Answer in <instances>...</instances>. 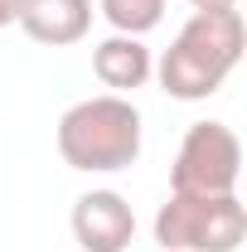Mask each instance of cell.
Listing matches in <instances>:
<instances>
[{
  "label": "cell",
  "instance_id": "obj_8",
  "mask_svg": "<svg viewBox=\"0 0 247 252\" xmlns=\"http://www.w3.org/2000/svg\"><path fill=\"white\" fill-rule=\"evenodd\" d=\"M97 5H102L107 25L117 34H131V39L151 34L155 25L165 20V0H97Z\"/></svg>",
  "mask_w": 247,
  "mask_h": 252
},
{
  "label": "cell",
  "instance_id": "obj_4",
  "mask_svg": "<svg viewBox=\"0 0 247 252\" xmlns=\"http://www.w3.org/2000/svg\"><path fill=\"white\" fill-rule=\"evenodd\" d=\"M243 180V141L228 122H194L180 141V156L170 165V194H238Z\"/></svg>",
  "mask_w": 247,
  "mask_h": 252
},
{
  "label": "cell",
  "instance_id": "obj_1",
  "mask_svg": "<svg viewBox=\"0 0 247 252\" xmlns=\"http://www.w3.org/2000/svg\"><path fill=\"white\" fill-rule=\"evenodd\" d=\"M243 15L238 5H209V10H194L175 44L160 54L155 63V78H160V93L175 97V102H204L214 97L228 73L243 63Z\"/></svg>",
  "mask_w": 247,
  "mask_h": 252
},
{
  "label": "cell",
  "instance_id": "obj_6",
  "mask_svg": "<svg viewBox=\"0 0 247 252\" xmlns=\"http://www.w3.org/2000/svg\"><path fill=\"white\" fill-rule=\"evenodd\" d=\"M15 25L34 44L68 49V44H83L93 30V0H20Z\"/></svg>",
  "mask_w": 247,
  "mask_h": 252
},
{
  "label": "cell",
  "instance_id": "obj_3",
  "mask_svg": "<svg viewBox=\"0 0 247 252\" xmlns=\"http://www.w3.org/2000/svg\"><path fill=\"white\" fill-rule=\"evenodd\" d=\"M155 243L165 252H238L247 243V204L238 194H170L155 214Z\"/></svg>",
  "mask_w": 247,
  "mask_h": 252
},
{
  "label": "cell",
  "instance_id": "obj_7",
  "mask_svg": "<svg viewBox=\"0 0 247 252\" xmlns=\"http://www.w3.org/2000/svg\"><path fill=\"white\" fill-rule=\"evenodd\" d=\"M93 73L102 88H112V93H136V88H146L155 73V59L151 49L141 44V39H131V34H112V39H102L93 49Z\"/></svg>",
  "mask_w": 247,
  "mask_h": 252
},
{
  "label": "cell",
  "instance_id": "obj_5",
  "mask_svg": "<svg viewBox=\"0 0 247 252\" xmlns=\"http://www.w3.org/2000/svg\"><path fill=\"white\" fill-rule=\"evenodd\" d=\"M73 238L83 252H126L136 238V209L117 189H88L73 204Z\"/></svg>",
  "mask_w": 247,
  "mask_h": 252
},
{
  "label": "cell",
  "instance_id": "obj_10",
  "mask_svg": "<svg viewBox=\"0 0 247 252\" xmlns=\"http://www.w3.org/2000/svg\"><path fill=\"white\" fill-rule=\"evenodd\" d=\"M194 10H209V5H233V0H189Z\"/></svg>",
  "mask_w": 247,
  "mask_h": 252
},
{
  "label": "cell",
  "instance_id": "obj_2",
  "mask_svg": "<svg viewBox=\"0 0 247 252\" xmlns=\"http://www.w3.org/2000/svg\"><path fill=\"white\" fill-rule=\"evenodd\" d=\"M59 156L83 175H117L141 160V112L131 97L102 93L59 117Z\"/></svg>",
  "mask_w": 247,
  "mask_h": 252
},
{
  "label": "cell",
  "instance_id": "obj_9",
  "mask_svg": "<svg viewBox=\"0 0 247 252\" xmlns=\"http://www.w3.org/2000/svg\"><path fill=\"white\" fill-rule=\"evenodd\" d=\"M15 15H20V0H0V30L15 25Z\"/></svg>",
  "mask_w": 247,
  "mask_h": 252
}]
</instances>
